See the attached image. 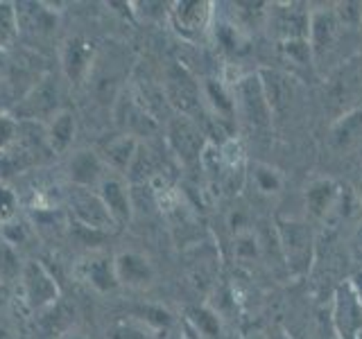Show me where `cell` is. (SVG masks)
<instances>
[{
    "instance_id": "1",
    "label": "cell",
    "mask_w": 362,
    "mask_h": 339,
    "mask_svg": "<svg viewBox=\"0 0 362 339\" xmlns=\"http://www.w3.org/2000/svg\"><path fill=\"white\" fill-rule=\"evenodd\" d=\"M18 282L23 287V299L34 312H48L59 303V285L57 278L39 260H28L21 267Z\"/></svg>"
},
{
    "instance_id": "2",
    "label": "cell",
    "mask_w": 362,
    "mask_h": 339,
    "mask_svg": "<svg viewBox=\"0 0 362 339\" xmlns=\"http://www.w3.org/2000/svg\"><path fill=\"white\" fill-rule=\"evenodd\" d=\"M62 111L59 107V84L54 77H43L34 84L25 95L18 100L14 107V118L16 120H43L50 122L57 113Z\"/></svg>"
},
{
    "instance_id": "3",
    "label": "cell",
    "mask_w": 362,
    "mask_h": 339,
    "mask_svg": "<svg viewBox=\"0 0 362 339\" xmlns=\"http://www.w3.org/2000/svg\"><path fill=\"white\" fill-rule=\"evenodd\" d=\"M68 210H71L73 220L90 233H109L118 226L95 190L73 188L71 197H68Z\"/></svg>"
},
{
    "instance_id": "4",
    "label": "cell",
    "mask_w": 362,
    "mask_h": 339,
    "mask_svg": "<svg viewBox=\"0 0 362 339\" xmlns=\"http://www.w3.org/2000/svg\"><path fill=\"white\" fill-rule=\"evenodd\" d=\"M163 88H165L168 102L179 111V116L192 118L199 111V107H202V88L181 64H170L168 66Z\"/></svg>"
},
{
    "instance_id": "5",
    "label": "cell",
    "mask_w": 362,
    "mask_h": 339,
    "mask_svg": "<svg viewBox=\"0 0 362 339\" xmlns=\"http://www.w3.org/2000/svg\"><path fill=\"white\" fill-rule=\"evenodd\" d=\"M235 107L243 111V118L254 124V127H267L269 124V116H272V107L267 102L265 95V88L260 77H245L240 84L235 88V95H233Z\"/></svg>"
},
{
    "instance_id": "6",
    "label": "cell",
    "mask_w": 362,
    "mask_h": 339,
    "mask_svg": "<svg viewBox=\"0 0 362 339\" xmlns=\"http://www.w3.org/2000/svg\"><path fill=\"white\" fill-rule=\"evenodd\" d=\"M95 192L100 195V199L105 201V206L109 208L116 224H124L132 220L134 203H132V192L127 186V177L107 172L105 179L100 181V186L95 188Z\"/></svg>"
},
{
    "instance_id": "7",
    "label": "cell",
    "mask_w": 362,
    "mask_h": 339,
    "mask_svg": "<svg viewBox=\"0 0 362 339\" xmlns=\"http://www.w3.org/2000/svg\"><path fill=\"white\" fill-rule=\"evenodd\" d=\"M113 269H116L118 285L129 290H145L154 282V267L150 258L139 251H122L113 256Z\"/></svg>"
},
{
    "instance_id": "8",
    "label": "cell",
    "mask_w": 362,
    "mask_h": 339,
    "mask_svg": "<svg viewBox=\"0 0 362 339\" xmlns=\"http://www.w3.org/2000/svg\"><path fill=\"white\" fill-rule=\"evenodd\" d=\"M168 141L186 163L204 154V133L188 116H175L168 122Z\"/></svg>"
},
{
    "instance_id": "9",
    "label": "cell",
    "mask_w": 362,
    "mask_h": 339,
    "mask_svg": "<svg viewBox=\"0 0 362 339\" xmlns=\"http://www.w3.org/2000/svg\"><path fill=\"white\" fill-rule=\"evenodd\" d=\"M68 179H71L73 188L95 190L100 181L109 172L102 156L93 150H79L68 158Z\"/></svg>"
},
{
    "instance_id": "10",
    "label": "cell",
    "mask_w": 362,
    "mask_h": 339,
    "mask_svg": "<svg viewBox=\"0 0 362 339\" xmlns=\"http://www.w3.org/2000/svg\"><path fill=\"white\" fill-rule=\"evenodd\" d=\"M62 66L71 84L82 86L84 82H88L90 71H93V45L82 37L68 39L62 52Z\"/></svg>"
},
{
    "instance_id": "11",
    "label": "cell",
    "mask_w": 362,
    "mask_h": 339,
    "mask_svg": "<svg viewBox=\"0 0 362 339\" xmlns=\"http://www.w3.org/2000/svg\"><path fill=\"white\" fill-rule=\"evenodd\" d=\"M48 7L45 3H14L18 34H30L32 39L50 37L57 28V14Z\"/></svg>"
},
{
    "instance_id": "12",
    "label": "cell",
    "mask_w": 362,
    "mask_h": 339,
    "mask_svg": "<svg viewBox=\"0 0 362 339\" xmlns=\"http://www.w3.org/2000/svg\"><path fill=\"white\" fill-rule=\"evenodd\" d=\"M170 18H173V25L179 34L195 39L211 25V3H199V0L175 3L173 9H170Z\"/></svg>"
},
{
    "instance_id": "13",
    "label": "cell",
    "mask_w": 362,
    "mask_h": 339,
    "mask_svg": "<svg viewBox=\"0 0 362 339\" xmlns=\"http://www.w3.org/2000/svg\"><path fill=\"white\" fill-rule=\"evenodd\" d=\"M339 20L335 16V11L331 9H320L310 11L308 20V45L315 56H322L326 50L333 48V43L339 34Z\"/></svg>"
},
{
    "instance_id": "14",
    "label": "cell",
    "mask_w": 362,
    "mask_h": 339,
    "mask_svg": "<svg viewBox=\"0 0 362 339\" xmlns=\"http://www.w3.org/2000/svg\"><path fill=\"white\" fill-rule=\"evenodd\" d=\"M141 150V143H139V136L136 133H122L118 138H113L111 143H107L105 152H102V161H105L107 170L116 174L127 177L129 170L139 156Z\"/></svg>"
},
{
    "instance_id": "15",
    "label": "cell",
    "mask_w": 362,
    "mask_h": 339,
    "mask_svg": "<svg viewBox=\"0 0 362 339\" xmlns=\"http://www.w3.org/2000/svg\"><path fill=\"white\" fill-rule=\"evenodd\" d=\"M75 131H77L75 113L62 109L48 124H45V145H48L50 152L54 154H66L73 147Z\"/></svg>"
},
{
    "instance_id": "16",
    "label": "cell",
    "mask_w": 362,
    "mask_h": 339,
    "mask_svg": "<svg viewBox=\"0 0 362 339\" xmlns=\"http://www.w3.org/2000/svg\"><path fill=\"white\" fill-rule=\"evenodd\" d=\"M82 278L88 282L90 287H95L102 294L120 287L118 278H116V269H113V258H109V256L88 258L82 265Z\"/></svg>"
},
{
    "instance_id": "17",
    "label": "cell",
    "mask_w": 362,
    "mask_h": 339,
    "mask_svg": "<svg viewBox=\"0 0 362 339\" xmlns=\"http://www.w3.org/2000/svg\"><path fill=\"white\" fill-rule=\"evenodd\" d=\"M305 201H308V208L313 215L324 218L335 201V186L331 181H317V184L310 186L308 195H305Z\"/></svg>"
},
{
    "instance_id": "18",
    "label": "cell",
    "mask_w": 362,
    "mask_h": 339,
    "mask_svg": "<svg viewBox=\"0 0 362 339\" xmlns=\"http://www.w3.org/2000/svg\"><path fill=\"white\" fill-rule=\"evenodd\" d=\"M107 339H156L152 326L143 319H127L118 321L107 328Z\"/></svg>"
},
{
    "instance_id": "19",
    "label": "cell",
    "mask_w": 362,
    "mask_h": 339,
    "mask_svg": "<svg viewBox=\"0 0 362 339\" xmlns=\"http://www.w3.org/2000/svg\"><path fill=\"white\" fill-rule=\"evenodd\" d=\"M18 37L14 3H0V48H7Z\"/></svg>"
},
{
    "instance_id": "20",
    "label": "cell",
    "mask_w": 362,
    "mask_h": 339,
    "mask_svg": "<svg viewBox=\"0 0 362 339\" xmlns=\"http://www.w3.org/2000/svg\"><path fill=\"white\" fill-rule=\"evenodd\" d=\"M18 213V197L9 186L0 184V224H11Z\"/></svg>"
},
{
    "instance_id": "21",
    "label": "cell",
    "mask_w": 362,
    "mask_h": 339,
    "mask_svg": "<svg viewBox=\"0 0 362 339\" xmlns=\"http://www.w3.org/2000/svg\"><path fill=\"white\" fill-rule=\"evenodd\" d=\"M360 124H362V111H354V113H349V116L337 124L335 127V138L337 141H349L351 136H354L356 129H360Z\"/></svg>"
},
{
    "instance_id": "22",
    "label": "cell",
    "mask_w": 362,
    "mask_h": 339,
    "mask_svg": "<svg viewBox=\"0 0 362 339\" xmlns=\"http://www.w3.org/2000/svg\"><path fill=\"white\" fill-rule=\"evenodd\" d=\"M256 181H258V188L263 192H276L281 186V179L272 167L265 165H258L256 167Z\"/></svg>"
},
{
    "instance_id": "23",
    "label": "cell",
    "mask_w": 362,
    "mask_h": 339,
    "mask_svg": "<svg viewBox=\"0 0 362 339\" xmlns=\"http://www.w3.org/2000/svg\"><path fill=\"white\" fill-rule=\"evenodd\" d=\"M258 254V244L254 233H240L238 235V244H235V256L238 258H254Z\"/></svg>"
},
{
    "instance_id": "24",
    "label": "cell",
    "mask_w": 362,
    "mask_h": 339,
    "mask_svg": "<svg viewBox=\"0 0 362 339\" xmlns=\"http://www.w3.org/2000/svg\"><path fill=\"white\" fill-rule=\"evenodd\" d=\"M62 339H86L84 335H79V333H66Z\"/></svg>"
},
{
    "instance_id": "25",
    "label": "cell",
    "mask_w": 362,
    "mask_h": 339,
    "mask_svg": "<svg viewBox=\"0 0 362 339\" xmlns=\"http://www.w3.org/2000/svg\"><path fill=\"white\" fill-rule=\"evenodd\" d=\"M252 339H263V337H252Z\"/></svg>"
}]
</instances>
